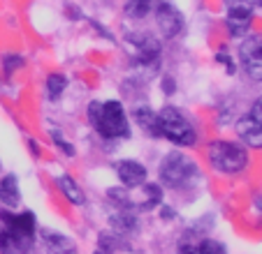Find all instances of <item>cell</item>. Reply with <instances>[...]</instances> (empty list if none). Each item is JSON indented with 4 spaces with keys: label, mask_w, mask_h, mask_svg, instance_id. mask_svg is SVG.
I'll use <instances>...</instances> for the list:
<instances>
[{
    "label": "cell",
    "mask_w": 262,
    "mask_h": 254,
    "mask_svg": "<svg viewBox=\"0 0 262 254\" xmlns=\"http://www.w3.org/2000/svg\"><path fill=\"white\" fill-rule=\"evenodd\" d=\"M158 176H160L163 185L172 187V190H181V187L190 185L193 178L200 176V169L188 155H183V153H179V150H172L160 162Z\"/></svg>",
    "instance_id": "3957f363"
},
{
    "label": "cell",
    "mask_w": 262,
    "mask_h": 254,
    "mask_svg": "<svg viewBox=\"0 0 262 254\" xmlns=\"http://www.w3.org/2000/svg\"><path fill=\"white\" fill-rule=\"evenodd\" d=\"M163 90H165V95L177 93V81H174L172 77H165L163 79Z\"/></svg>",
    "instance_id": "cb8c5ba5"
},
{
    "label": "cell",
    "mask_w": 262,
    "mask_h": 254,
    "mask_svg": "<svg viewBox=\"0 0 262 254\" xmlns=\"http://www.w3.org/2000/svg\"><path fill=\"white\" fill-rule=\"evenodd\" d=\"M56 183H58V190L63 192V196L70 201L72 206H84L86 204V194L84 190H81L79 185H77V181H74L72 176H58L56 178Z\"/></svg>",
    "instance_id": "2e32d148"
},
{
    "label": "cell",
    "mask_w": 262,
    "mask_h": 254,
    "mask_svg": "<svg viewBox=\"0 0 262 254\" xmlns=\"http://www.w3.org/2000/svg\"><path fill=\"white\" fill-rule=\"evenodd\" d=\"M151 10H154V0H128L125 5V14L130 19H144Z\"/></svg>",
    "instance_id": "d6986e66"
},
{
    "label": "cell",
    "mask_w": 262,
    "mask_h": 254,
    "mask_svg": "<svg viewBox=\"0 0 262 254\" xmlns=\"http://www.w3.org/2000/svg\"><path fill=\"white\" fill-rule=\"evenodd\" d=\"M160 118V132L163 139H167L174 146H195L198 141V132H195L193 122L188 120L186 113H181V109L177 107H163L158 111Z\"/></svg>",
    "instance_id": "277c9868"
},
{
    "label": "cell",
    "mask_w": 262,
    "mask_h": 254,
    "mask_svg": "<svg viewBox=\"0 0 262 254\" xmlns=\"http://www.w3.org/2000/svg\"><path fill=\"white\" fill-rule=\"evenodd\" d=\"M35 245V236L24 234V231L3 226L0 231V254H30Z\"/></svg>",
    "instance_id": "30bf717a"
},
{
    "label": "cell",
    "mask_w": 262,
    "mask_h": 254,
    "mask_svg": "<svg viewBox=\"0 0 262 254\" xmlns=\"http://www.w3.org/2000/svg\"><path fill=\"white\" fill-rule=\"evenodd\" d=\"M51 139H54V143H56V146H58L60 150H63L68 157H72L74 153H77V150H74V146H72V143H70L68 139H63V134H60L58 130H51Z\"/></svg>",
    "instance_id": "ffe728a7"
},
{
    "label": "cell",
    "mask_w": 262,
    "mask_h": 254,
    "mask_svg": "<svg viewBox=\"0 0 262 254\" xmlns=\"http://www.w3.org/2000/svg\"><path fill=\"white\" fill-rule=\"evenodd\" d=\"M28 146H30V153H33V155H40V143L35 141V139H28Z\"/></svg>",
    "instance_id": "484cf974"
},
{
    "label": "cell",
    "mask_w": 262,
    "mask_h": 254,
    "mask_svg": "<svg viewBox=\"0 0 262 254\" xmlns=\"http://www.w3.org/2000/svg\"><path fill=\"white\" fill-rule=\"evenodd\" d=\"M65 88H68V77L56 72L47 77V95H49V99H58Z\"/></svg>",
    "instance_id": "ac0fdd59"
},
{
    "label": "cell",
    "mask_w": 262,
    "mask_h": 254,
    "mask_svg": "<svg viewBox=\"0 0 262 254\" xmlns=\"http://www.w3.org/2000/svg\"><path fill=\"white\" fill-rule=\"evenodd\" d=\"M156 26H158L160 35L167 39H174L181 35L183 30V16L169 0H158L156 3Z\"/></svg>",
    "instance_id": "9c48e42d"
},
{
    "label": "cell",
    "mask_w": 262,
    "mask_h": 254,
    "mask_svg": "<svg viewBox=\"0 0 262 254\" xmlns=\"http://www.w3.org/2000/svg\"><path fill=\"white\" fill-rule=\"evenodd\" d=\"M257 3H260V5H262V0H257Z\"/></svg>",
    "instance_id": "4316f807"
},
{
    "label": "cell",
    "mask_w": 262,
    "mask_h": 254,
    "mask_svg": "<svg viewBox=\"0 0 262 254\" xmlns=\"http://www.w3.org/2000/svg\"><path fill=\"white\" fill-rule=\"evenodd\" d=\"M239 63L251 81L262 83V35H246L239 44Z\"/></svg>",
    "instance_id": "5b68a950"
},
{
    "label": "cell",
    "mask_w": 262,
    "mask_h": 254,
    "mask_svg": "<svg viewBox=\"0 0 262 254\" xmlns=\"http://www.w3.org/2000/svg\"><path fill=\"white\" fill-rule=\"evenodd\" d=\"M142 192H144V199L137 204V210H151L156 206H163V185L158 183H144L142 185Z\"/></svg>",
    "instance_id": "e0dca14e"
},
{
    "label": "cell",
    "mask_w": 262,
    "mask_h": 254,
    "mask_svg": "<svg viewBox=\"0 0 262 254\" xmlns=\"http://www.w3.org/2000/svg\"><path fill=\"white\" fill-rule=\"evenodd\" d=\"M116 176H119L123 187L135 190V187H142L146 183L148 171H146V166L137 160H121V162H116Z\"/></svg>",
    "instance_id": "8fae6325"
},
{
    "label": "cell",
    "mask_w": 262,
    "mask_h": 254,
    "mask_svg": "<svg viewBox=\"0 0 262 254\" xmlns=\"http://www.w3.org/2000/svg\"><path fill=\"white\" fill-rule=\"evenodd\" d=\"M209 162L218 173L234 176L248 166V150L239 141H211L209 143Z\"/></svg>",
    "instance_id": "7a4b0ae2"
},
{
    "label": "cell",
    "mask_w": 262,
    "mask_h": 254,
    "mask_svg": "<svg viewBox=\"0 0 262 254\" xmlns=\"http://www.w3.org/2000/svg\"><path fill=\"white\" fill-rule=\"evenodd\" d=\"M0 204L5 208H16L21 204V190H19V178L14 173L0 178Z\"/></svg>",
    "instance_id": "9a60e30c"
},
{
    "label": "cell",
    "mask_w": 262,
    "mask_h": 254,
    "mask_svg": "<svg viewBox=\"0 0 262 254\" xmlns=\"http://www.w3.org/2000/svg\"><path fill=\"white\" fill-rule=\"evenodd\" d=\"M89 120L93 130L107 141L130 137V122L125 116V109L119 99L107 102H91L89 104Z\"/></svg>",
    "instance_id": "6da1fadb"
},
{
    "label": "cell",
    "mask_w": 262,
    "mask_h": 254,
    "mask_svg": "<svg viewBox=\"0 0 262 254\" xmlns=\"http://www.w3.org/2000/svg\"><path fill=\"white\" fill-rule=\"evenodd\" d=\"M225 14H228L230 37H246L253 21V3H248V0H230Z\"/></svg>",
    "instance_id": "ba28073f"
},
{
    "label": "cell",
    "mask_w": 262,
    "mask_h": 254,
    "mask_svg": "<svg viewBox=\"0 0 262 254\" xmlns=\"http://www.w3.org/2000/svg\"><path fill=\"white\" fill-rule=\"evenodd\" d=\"M3 65H5V72L7 74H14L19 67H24V58L16 54H7L5 58H3Z\"/></svg>",
    "instance_id": "44dd1931"
},
{
    "label": "cell",
    "mask_w": 262,
    "mask_h": 254,
    "mask_svg": "<svg viewBox=\"0 0 262 254\" xmlns=\"http://www.w3.org/2000/svg\"><path fill=\"white\" fill-rule=\"evenodd\" d=\"M42 240H45L47 254H79L72 238H68L65 234H58V231L42 229Z\"/></svg>",
    "instance_id": "4fadbf2b"
},
{
    "label": "cell",
    "mask_w": 262,
    "mask_h": 254,
    "mask_svg": "<svg viewBox=\"0 0 262 254\" xmlns=\"http://www.w3.org/2000/svg\"><path fill=\"white\" fill-rule=\"evenodd\" d=\"M133 118H135V122L142 127L144 132L148 134V137L163 139V132H160V118L151 107H137L133 111Z\"/></svg>",
    "instance_id": "5bb4252c"
},
{
    "label": "cell",
    "mask_w": 262,
    "mask_h": 254,
    "mask_svg": "<svg viewBox=\"0 0 262 254\" xmlns=\"http://www.w3.org/2000/svg\"><path fill=\"white\" fill-rule=\"evenodd\" d=\"M234 130H237V137L242 139L244 146H248V148H262V127L257 125V122L253 120L248 113L239 118L237 125H234Z\"/></svg>",
    "instance_id": "7c38bea8"
},
{
    "label": "cell",
    "mask_w": 262,
    "mask_h": 254,
    "mask_svg": "<svg viewBox=\"0 0 262 254\" xmlns=\"http://www.w3.org/2000/svg\"><path fill=\"white\" fill-rule=\"evenodd\" d=\"M160 217L169 222V217H177V213H174V210L169 208V206H160Z\"/></svg>",
    "instance_id": "d4e9b609"
},
{
    "label": "cell",
    "mask_w": 262,
    "mask_h": 254,
    "mask_svg": "<svg viewBox=\"0 0 262 254\" xmlns=\"http://www.w3.org/2000/svg\"><path fill=\"white\" fill-rule=\"evenodd\" d=\"M128 42L133 44V58L139 67L158 69L160 65V42L151 33H130Z\"/></svg>",
    "instance_id": "8992f818"
},
{
    "label": "cell",
    "mask_w": 262,
    "mask_h": 254,
    "mask_svg": "<svg viewBox=\"0 0 262 254\" xmlns=\"http://www.w3.org/2000/svg\"><path fill=\"white\" fill-rule=\"evenodd\" d=\"M179 252L181 254H228L225 245L213 238H207L202 231L188 229L179 240Z\"/></svg>",
    "instance_id": "52a82bcc"
},
{
    "label": "cell",
    "mask_w": 262,
    "mask_h": 254,
    "mask_svg": "<svg viewBox=\"0 0 262 254\" xmlns=\"http://www.w3.org/2000/svg\"><path fill=\"white\" fill-rule=\"evenodd\" d=\"M248 116H251L253 120H255L257 125L262 127V97H257L255 102H253V107H251V111H248Z\"/></svg>",
    "instance_id": "603a6c76"
},
{
    "label": "cell",
    "mask_w": 262,
    "mask_h": 254,
    "mask_svg": "<svg viewBox=\"0 0 262 254\" xmlns=\"http://www.w3.org/2000/svg\"><path fill=\"white\" fill-rule=\"evenodd\" d=\"M216 60H218V63H223V65H225V72H228L230 77H232V74H237V65H234V60L230 58V56H228V51H225V49H221V51H218V54H216Z\"/></svg>",
    "instance_id": "7402d4cb"
}]
</instances>
